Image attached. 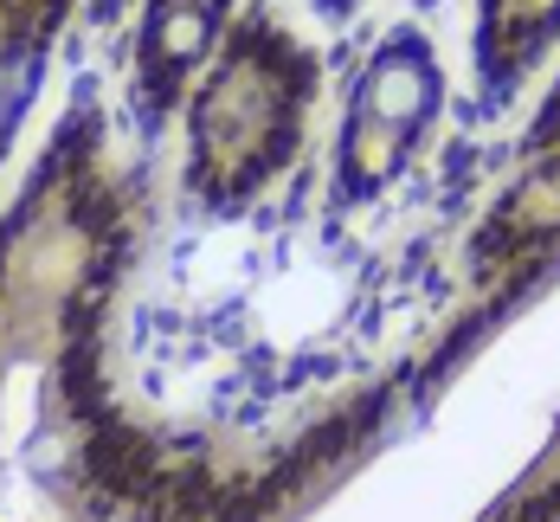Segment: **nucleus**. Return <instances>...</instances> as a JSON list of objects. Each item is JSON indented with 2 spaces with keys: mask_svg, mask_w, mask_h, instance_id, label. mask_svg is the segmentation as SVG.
<instances>
[{
  "mask_svg": "<svg viewBox=\"0 0 560 522\" xmlns=\"http://www.w3.org/2000/svg\"><path fill=\"white\" fill-rule=\"evenodd\" d=\"M316 97V58L278 20H238L213 46L207 84L187 123V194L207 207H245L265 194L303 149V123Z\"/></svg>",
  "mask_w": 560,
  "mask_h": 522,
  "instance_id": "obj_1",
  "label": "nucleus"
},
{
  "mask_svg": "<svg viewBox=\"0 0 560 522\" xmlns=\"http://www.w3.org/2000/svg\"><path fill=\"white\" fill-rule=\"evenodd\" d=\"M432 111H439V65H432L419 33H399L374 53V65L354 84L336 155L341 194H381L393 174L406 169V155L425 136Z\"/></svg>",
  "mask_w": 560,
  "mask_h": 522,
  "instance_id": "obj_2",
  "label": "nucleus"
},
{
  "mask_svg": "<svg viewBox=\"0 0 560 522\" xmlns=\"http://www.w3.org/2000/svg\"><path fill=\"white\" fill-rule=\"evenodd\" d=\"M232 0H149L142 13V39H136V78H142V104L162 116L187 91V78L213 58L220 26Z\"/></svg>",
  "mask_w": 560,
  "mask_h": 522,
  "instance_id": "obj_3",
  "label": "nucleus"
},
{
  "mask_svg": "<svg viewBox=\"0 0 560 522\" xmlns=\"http://www.w3.org/2000/svg\"><path fill=\"white\" fill-rule=\"evenodd\" d=\"M65 13H71V0H0V162L39 97Z\"/></svg>",
  "mask_w": 560,
  "mask_h": 522,
  "instance_id": "obj_4",
  "label": "nucleus"
},
{
  "mask_svg": "<svg viewBox=\"0 0 560 522\" xmlns=\"http://www.w3.org/2000/svg\"><path fill=\"white\" fill-rule=\"evenodd\" d=\"M560 33V0H483V71L522 78Z\"/></svg>",
  "mask_w": 560,
  "mask_h": 522,
  "instance_id": "obj_5",
  "label": "nucleus"
},
{
  "mask_svg": "<svg viewBox=\"0 0 560 522\" xmlns=\"http://www.w3.org/2000/svg\"><path fill=\"white\" fill-rule=\"evenodd\" d=\"M323 7H336V13H341V7H354V0H323Z\"/></svg>",
  "mask_w": 560,
  "mask_h": 522,
  "instance_id": "obj_6",
  "label": "nucleus"
}]
</instances>
